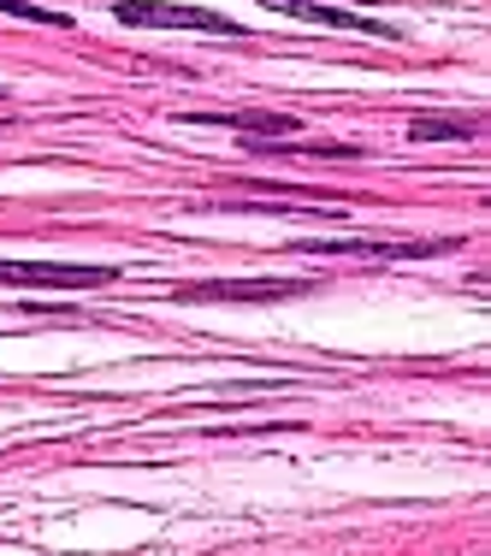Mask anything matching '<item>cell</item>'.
<instances>
[{
    "label": "cell",
    "instance_id": "6da1fadb",
    "mask_svg": "<svg viewBox=\"0 0 491 556\" xmlns=\"http://www.w3.org/2000/svg\"><path fill=\"white\" fill-rule=\"evenodd\" d=\"M118 24H137V30H207V36H243L237 18H219L207 7H166V0H118L113 7Z\"/></svg>",
    "mask_w": 491,
    "mask_h": 556
},
{
    "label": "cell",
    "instance_id": "7a4b0ae2",
    "mask_svg": "<svg viewBox=\"0 0 491 556\" xmlns=\"http://www.w3.org/2000/svg\"><path fill=\"white\" fill-rule=\"evenodd\" d=\"M0 285L101 290V285H113V267H72V261H0Z\"/></svg>",
    "mask_w": 491,
    "mask_h": 556
},
{
    "label": "cell",
    "instance_id": "3957f363",
    "mask_svg": "<svg viewBox=\"0 0 491 556\" xmlns=\"http://www.w3.org/2000/svg\"><path fill=\"white\" fill-rule=\"evenodd\" d=\"M302 278H214V285H184L178 302H278L302 296Z\"/></svg>",
    "mask_w": 491,
    "mask_h": 556
},
{
    "label": "cell",
    "instance_id": "277c9868",
    "mask_svg": "<svg viewBox=\"0 0 491 556\" xmlns=\"http://www.w3.org/2000/svg\"><path fill=\"white\" fill-rule=\"evenodd\" d=\"M190 118H202V125H231V130H297V118L290 113H190Z\"/></svg>",
    "mask_w": 491,
    "mask_h": 556
},
{
    "label": "cell",
    "instance_id": "5b68a950",
    "mask_svg": "<svg viewBox=\"0 0 491 556\" xmlns=\"http://www.w3.org/2000/svg\"><path fill=\"white\" fill-rule=\"evenodd\" d=\"M408 137H415V142L450 137V142H456V137H468V130H462V125H444V118H415V125H408Z\"/></svg>",
    "mask_w": 491,
    "mask_h": 556
},
{
    "label": "cell",
    "instance_id": "8992f818",
    "mask_svg": "<svg viewBox=\"0 0 491 556\" xmlns=\"http://www.w3.org/2000/svg\"><path fill=\"white\" fill-rule=\"evenodd\" d=\"M0 12H7V18H30V24H65L60 12H48V7H30V0H0Z\"/></svg>",
    "mask_w": 491,
    "mask_h": 556
}]
</instances>
